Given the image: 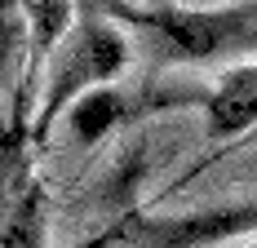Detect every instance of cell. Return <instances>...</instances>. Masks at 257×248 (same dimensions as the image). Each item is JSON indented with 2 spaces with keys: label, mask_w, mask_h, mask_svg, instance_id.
<instances>
[{
  "label": "cell",
  "mask_w": 257,
  "mask_h": 248,
  "mask_svg": "<svg viewBox=\"0 0 257 248\" xmlns=\"http://www.w3.org/2000/svg\"><path fill=\"white\" fill-rule=\"evenodd\" d=\"M80 14H98L128 27L155 75L164 67H226L257 53V0H235L222 9H182V5H138V0H71Z\"/></svg>",
  "instance_id": "cell-1"
},
{
  "label": "cell",
  "mask_w": 257,
  "mask_h": 248,
  "mask_svg": "<svg viewBox=\"0 0 257 248\" xmlns=\"http://www.w3.org/2000/svg\"><path fill=\"white\" fill-rule=\"evenodd\" d=\"M138 102V120H151L164 111H204L208 120V138L222 142V138H239L257 129V62L248 67H222L217 80L208 84H160V80H142L133 89Z\"/></svg>",
  "instance_id": "cell-3"
},
{
  "label": "cell",
  "mask_w": 257,
  "mask_h": 248,
  "mask_svg": "<svg viewBox=\"0 0 257 248\" xmlns=\"http://www.w3.org/2000/svg\"><path fill=\"white\" fill-rule=\"evenodd\" d=\"M133 62V40L115 23H106L98 14H80L67 27V40L58 45V58L49 67V93L40 102V111L31 115V147L49 142V124L89 89H102L106 80L124 71Z\"/></svg>",
  "instance_id": "cell-2"
},
{
  "label": "cell",
  "mask_w": 257,
  "mask_h": 248,
  "mask_svg": "<svg viewBox=\"0 0 257 248\" xmlns=\"http://www.w3.org/2000/svg\"><path fill=\"white\" fill-rule=\"evenodd\" d=\"M45 217H49V195H45V182L31 173L0 204V248H40Z\"/></svg>",
  "instance_id": "cell-5"
},
{
  "label": "cell",
  "mask_w": 257,
  "mask_h": 248,
  "mask_svg": "<svg viewBox=\"0 0 257 248\" xmlns=\"http://www.w3.org/2000/svg\"><path fill=\"white\" fill-rule=\"evenodd\" d=\"M62 115L71 120V138L80 147H98L106 133L138 124V102H133V89H89Z\"/></svg>",
  "instance_id": "cell-4"
},
{
  "label": "cell",
  "mask_w": 257,
  "mask_h": 248,
  "mask_svg": "<svg viewBox=\"0 0 257 248\" xmlns=\"http://www.w3.org/2000/svg\"><path fill=\"white\" fill-rule=\"evenodd\" d=\"M27 49V14L23 0H0V84L9 67L18 62V53Z\"/></svg>",
  "instance_id": "cell-6"
}]
</instances>
